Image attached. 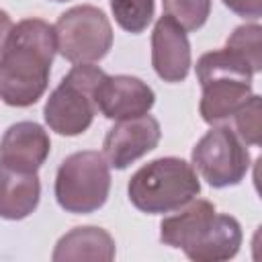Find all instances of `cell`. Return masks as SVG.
<instances>
[{
	"instance_id": "6da1fadb",
	"label": "cell",
	"mask_w": 262,
	"mask_h": 262,
	"mask_svg": "<svg viewBox=\"0 0 262 262\" xmlns=\"http://www.w3.org/2000/svg\"><path fill=\"white\" fill-rule=\"evenodd\" d=\"M0 51V96L8 106L35 104L49 84L57 51L55 27L43 18H23L8 29L4 16Z\"/></svg>"
},
{
	"instance_id": "7a4b0ae2",
	"label": "cell",
	"mask_w": 262,
	"mask_h": 262,
	"mask_svg": "<svg viewBox=\"0 0 262 262\" xmlns=\"http://www.w3.org/2000/svg\"><path fill=\"white\" fill-rule=\"evenodd\" d=\"M160 239L194 262H221L239 252L242 225L235 217L217 213L213 203L192 199L178 213L162 219Z\"/></svg>"
},
{
	"instance_id": "3957f363",
	"label": "cell",
	"mask_w": 262,
	"mask_h": 262,
	"mask_svg": "<svg viewBox=\"0 0 262 262\" xmlns=\"http://www.w3.org/2000/svg\"><path fill=\"white\" fill-rule=\"evenodd\" d=\"M252 68L229 47L207 51L196 61V78L203 88L201 117L215 125L231 119L252 96Z\"/></svg>"
},
{
	"instance_id": "277c9868",
	"label": "cell",
	"mask_w": 262,
	"mask_h": 262,
	"mask_svg": "<svg viewBox=\"0 0 262 262\" xmlns=\"http://www.w3.org/2000/svg\"><path fill=\"white\" fill-rule=\"evenodd\" d=\"M199 192L201 182L194 166L172 156L141 166L127 184L131 205L147 215L178 211Z\"/></svg>"
},
{
	"instance_id": "5b68a950",
	"label": "cell",
	"mask_w": 262,
	"mask_h": 262,
	"mask_svg": "<svg viewBox=\"0 0 262 262\" xmlns=\"http://www.w3.org/2000/svg\"><path fill=\"white\" fill-rule=\"evenodd\" d=\"M106 72L92 63H76L49 94L43 117L51 131L74 137L84 133L98 113V88Z\"/></svg>"
},
{
	"instance_id": "8992f818",
	"label": "cell",
	"mask_w": 262,
	"mask_h": 262,
	"mask_svg": "<svg viewBox=\"0 0 262 262\" xmlns=\"http://www.w3.org/2000/svg\"><path fill=\"white\" fill-rule=\"evenodd\" d=\"M111 164L94 149L68 156L55 174V199L59 207L74 215L98 211L111 190Z\"/></svg>"
},
{
	"instance_id": "52a82bcc",
	"label": "cell",
	"mask_w": 262,
	"mask_h": 262,
	"mask_svg": "<svg viewBox=\"0 0 262 262\" xmlns=\"http://www.w3.org/2000/svg\"><path fill=\"white\" fill-rule=\"evenodd\" d=\"M53 27L59 55L72 63H94L113 47L111 20L92 4H80L61 12Z\"/></svg>"
},
{
	"instance_id": "ba28073f",
	"label": "cell",
	"mask_w": 262,
	"mask_h": 262,
	"mask_svg": "<svg viewBox=\"0 0 262 262\" xmlns=\"http://www.w3.org/2000/svg\"><path fill=\"white\" fill-rule=\"evenodd\" d=\"M194 170L213 188L235 186L250 168V151L235 129L219 125L207 131L190 154Z\"/></svg>"
},
{
	"instance_id": "9c48e42d",
	"label": "cell",
	"mask_w": 262,
	"mask_h": 262,
	"mask_svg": "<svg viewBox=\"0 0 262 262\" xmlns=\"http://www.w3.org/2000/svg\"><path fill=\"white\" fill-rule=\"evenodd\" d=\"M162 129L156 117L143 115L135 119L117 121L104 135L102 154L117 170L127 168L160 143Z\"/></svg>"
},
{
	"instance_id": "30bf717a",
	"label": "cell",
	"mask_w": 262,
	"mask_h": 262,
	"mask_svg": "<svg viewBox=\"0 0 262 262\" xmlns=\"http://www.w3.org/2000/svg\"><path fill=\"white\" fill-rule=\"evenodd\" d=\"M151 66L156 74L170 84L186 80L190 72V43L186 29L168 14H162L151 31Z\"/></svg>"
},
{
	"instance_id": "8fae6325",
	"label": "cell",
	"mask_w": 262,
	"mask_h": 262,
	"mask_svg": "<svg viewBox=\"0 0 262 262\" xmlns=\"http://www.w3.org/2000/svg\"><path fill=\"white\" fill-rule=\"evenodd\" d=\"M51 141L47 131L33 121L10 125L2 135L0 164L6 170L35 174L47 160Z\"/></svg>"
},
{
	"instance_id": "7c38bea8",
	"label": "cell",
	"mask_w": 262,
	"mask_h": 262,
	"mask_svg": "<svg viewBox=\"0 0 262 262\" xmlns=\"http://www.w3.org/2000/svg\"><path fill=\"white\" fill-rule=\"evenodd\" d=\"M98 111L113 121L143 117L156 102L154 90L135 76H108L98 88Z\"/></svg>"
},
{
	"instance_id": "4fadbf2b",
	"label": "cell",
	"mask_w": 262,
	"mask_h": 262,
	"mask_svg": "<svg viewBox=\"0 0 262 262\" xmlns=\"http://www.w3.org/2000/svg\"><path fill=\"white\" fill-rule=\"evenodd\" d=\"M113 258H115L113 235L106 229L94 225L74 227L72 231L59 237L51 254L53 262H80V260L111 262Z\"/></svg>"
},
{
	"instance_id": "5bb4252c",
	"label": "cell",
	"mask_w": 262,
	"mask_h": 262,
	"mask_svg": "<svg viewBox=\"0 0 262 262\" xmlns=\"http://www.w3.org/2000/svg\"><path fill=\"white\" fill-rule=\"evenodd\" d=\"M41 196V182L37 172L25 174L2 168V192H0V215L8 221L29 217Z\"/></svg>"
},
{
	"instance_id": "9a60e30c",
	"label": "cell",
	"mask_w": 262,
	"mask_h": 262,
	"mask_svg": "<svg viewBox=\"0 0 262 262\" xmlns=\"http://www.w3.org/2000/svg\"><path fill=\"white\" fill-rule=\"evenodd\" d=\"M225 47L235 51L254 74L262 72V25L248 23L233 29V33L227 37Z\"/></svg>"
},
{
	"instance_id": "2e32d148",
	"label": "cell",
	"mask_w": 262,
	"mask_h": 262,
	"mask_svg": "<svg viewBox=\"0 0 262 262\" xmlns=\"http://www.w3.org/2000/svg\"><path fill=\"white\" fill-rule=\"evenodd\" d=\"M111 10L117 25L127 33H143L154 18V0H111Z\"/></svg>"
},
{
	"instance_id": "e0dca14e",
	"label": "cell",
	"mask_w": 262,
	"mask_h": 262,
	"mask_svg": "<svg viewBox=\"0 0 262 262\" xmlns=\"http://www.w3.org/2000/svg\"><path fill=\"white\" fill-rule=\"evenodd\" d=\"M233 129L246 145L262 147V96H250L231 117Z\"/></svg>"
},
{
	"instance_id": "ac0fdd59",
	"label": "cell",
	"mask_w": 262,
	"mask_h": 262,
	"mask_svg": "<svg viewBox=\"0 0 262 262\" xmlns=\"http://www.w3.org/2000/svg\"><path fill=\"white\" fill-rule=\"evenodd\" d=\"M164 14L172 16L186 31L201 29L211 12V0H162Z\"/></svg>"
},
{
	"instance_id": "d6986e66",
	"label": "cell",
	"mask_w": 262,
	"mask_h": 262,
	"mask_svg": "<svg viewBox=\"0 0 262 262\" xmlns=\"http://www.w3.org/2000/svg\"><path fill=\"white\" fill-rule=\"evenodd\" d=\"M223 4L242 18L262 16V0H223Z\"/></svg>"
},
{
	"instance_id": "ffe728a7",
	"label": "cell",
	"mask_w": 262,
	"mask_h": 262,
	"mask_svg": "<svg viewBox=\"0 0 262 262\" xmlns=\"http://www.w3.org/2000/svg\"><path fill=\"white\" fill-rule=\"evenodd\" d=\"M252 258L256 262H262V225L252 235Z\"/></svg>"
},
{
	"instance_id": "44dd1931",
	"label": "cell",
	"mask_w": 262,
	"mask_h": 262,
	"mask_svg": "<svg viewBox=\"0 0 262 262\" xmlns=\"http://www.w3.org/2000/svg\"><path fill=\"white\" fill-rule=\"evenodd\" d=\"M252 176H254V186H256V192L260 194L262 199V156L254 162V168H252Z\"/></svg>"
},
{
	"instance_id": "7402d4cb",
	"label": "cell",
	"mask_w": 262,
	"mask_h": 262,
	"mask_svg": "<svg viewBox=\"0 0 262 262\" xmlns=\"http://www.w3.org/2000/svg\"><path fill=\"white\" fill-rule=\"evenodd\" d=\"M53 2H66V0H53Z\"/></svg>"
}]
</instances>
